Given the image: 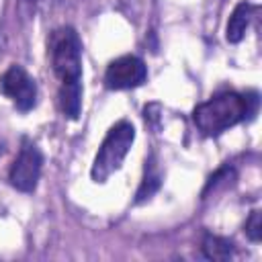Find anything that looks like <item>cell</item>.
Listing matches in <instances>:
<instances>
[{
    "instance_id": "1",
    "label": "cell",
    "mask_w": 262,
    "mask_h": 262,
    "mask_svg": "<svg viewBox=\"0 0 262 262\" xmlns=\"http://www.w3.org/2000/svg\"><path fill=\"white\" fill-rule=\"evenodd\" d=\"M256 106H258L256 94L223 90L194 106L192 123L203 135L215 137L227 131L229 127L252 117L256 113Z\"/></svg>"
},
{
    "instance_id": "2",
    "label": "cell",
    "mask_w": 262,
    "mask_h": 262,
    "mask_svg": "<svg viewBox=\"0 0 262 262\" xmlns=\"http://www.w3.org/2000/svg\"><path fill=\"white\" fill-rule=\"evenodd\" d=\"M47 55L59 84L82 82V41L74 27L63 25L49 33Z\"/></svg>"
},
{
    "instance_id": "3",
    "label": "cell",
    "mask_w": 262,
    "mask_h": 262,
    "mask_svg": "<svg viewBox=\"0 0 262 262\" xmlns=\"http://www.w3.org/2000/svg\"><path fill=\"white\" fill-rule=\"evenodd\" d=\"M135 141V127L121 119L117 121L104 135L90 168V178L96 184H104L115 172L121 170L127 154L131 151V145Z\"/></svg>"
},
{
    "instance_id": "4",
    "label": "cell",
    "mask_w": 262,
    "mask_h": 262,
    "mask_svg": "<svg viewBox=\"0 0 262 262\" xmlns=\"http://www.w3.org/2000/svg\"><path fill=\"white\" fill-rule=\"evenodd\" d=\"M41 170H43V154L31 139L25 137L20 143V149L8 170L10 186L20 192H33L39 184Z\"/></svg>"
},
{
    "instance_id": "5",
    "label": "cell",
    "mask_w": 262,
    "mask_h": 262,
    "mask_svg": "<svg viewBox=\"0 0 262 262\" xmlns=\"http://www.w3.org/2000/svg\"><path fill=\"white\" fill-rule=\"evenodd\" d=\"M0 92L20 111L27 113L31 108H35L37 104V82L33 80V76L18 63H12L6 68V72L0 76Z\"/></svg>"
},
{
    "instance_id": "6",
    "label": "cell",
    "mask_w": 262,
    "mask_h": 262,
    "mask_svg": "<svg viewBox=\"0 0 262 262\" xmlns=\"http://www.w3.org/2000/svg\"><path fill=\"white\" fill-rule=\"evenodd\" d=\"M147 80V68L137 55H121L104 70V86L108 90H131Z\"/></svg>"
},
{
    "instance_id": "7",
    "label": "cell",
    "mask_w": 262,
    "mask_h": 262,
    "mask_svg": "<svg viewBox=\"0 0 262 262\" xmlns=\"http://www.w3.org/2000/svg\"><path fill=\"white\" fill-rule=\"evenodd\" d=\"M254 12H256V6L248 0H242V2L235 4L233 12H231V16L225 25V39L229 43H239L246 37V31L250 29Z\"/></svg>"
},
{
    "instance_id": "8",
    "label": "cell",
    "mask_w": 262,
    "mask_h": 262,
    "mask_svg": "<svg viewBox=\"0 0 262 262\" xmlns=\"http://www.w3.org/2000/svg\"><path fill=\"white\" fill-rule=\"evenodd\" d=\"M201 250L207 260H215V262H225L235 256V244L231 239H227L223 235H215V233H207L203 237Z\"/></svg>"
},
{
    "instance_id": "9",
    "label": "cell",
    "mask_w": 262,
    "mask_h": 262,
    "mask_svg": "<svg viewBox=\"0 0 262 262\" xmlns=\"http://www.w3.org/2000/svg\"><path fill=\"white\" fill-rule=\"evenodd\" d=\"M162 186V172L158 168V162L154 156H149L145 160V170H143V178L139 182L137 194H135V203H143L147 199H151Z\"/></svg>"
},
{
    "instance_id": "10",
    "label": "cell",
    "mask_w": 262,
    "mask_h": 262,
    "mask_svg": "<svg viewBox=\"0 0 262 262\" xmlns=\"http://www.w3.org/2000/svg\"><path fill=\"white\" fill-rule=\"evenodd\" d=\"M57 104L63 117L78 119L82 108V82L80 84H59L57 90Z\"/></svg>"
},
{
    "instance_id": "11",
    "label": "cell",
    "mask_w": 262,
    "mask_h": 262,
    "mask_svg": "<svg viewBox=\"0 0 262 262\" xmlns=\"http://www.w3.org/2000/svg\"><path fill=\"white\" fill-rule=\"evenodd\" d=\"M244 231H246L248 239L254 242V244H258V242L262 239V215H260L258 209H254V211L250 213V217L246 219V227H244Z\"/></svg>"
},
{
    "instance_id": "12",
    "label": "cell",
    "mask_w": 262,
    "mask_h": 262,
    "mask_svg": "<svg viewBox=\"0 0 262 262\" xmlns=\"http://www.w3.org/2000/svg\"><path fill=\"white\" fill-rule=\"evenodd\" d=\"M4 149H6V145H4V141H2V139H0V156H2V154H4Z\"/></svg>"
}]
</instances>
